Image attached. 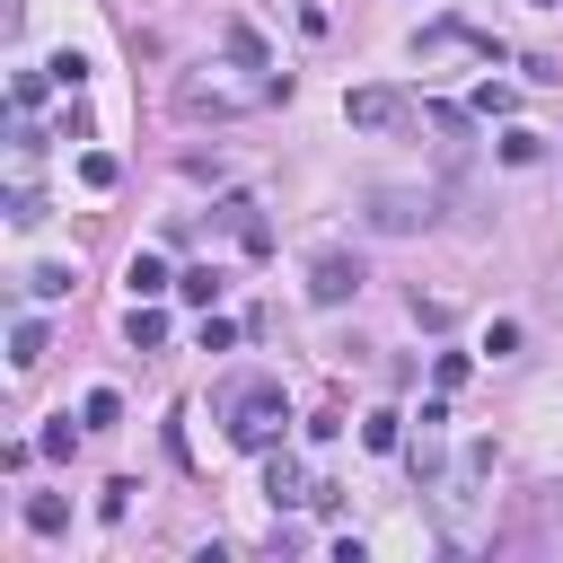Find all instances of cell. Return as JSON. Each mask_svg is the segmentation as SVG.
Wrapping results in <instances>:
<instances>
[{"label":"cell","mask_w":563,"mask_h":563,"mask_svg":"<svg viewBox=\"0 0 563 563\" xmlns=\"http://www.w3.org/2000/svg\"><path fill=\"white\" fill-rule=\"evenodd\" d=\"M282 422H290V405H282V387H273V378L229 387V440H238V449H273V440H282Z\"/></svg>","instance_id":"1"},{"label":"cell","mask_w":563,"mask_h":563,"mask_svg":"<svg viewBox=\"0 0 563 563\" xmlns=\"http://www.w3.org/2000/svg\"><path fill=\"white\" fill-rule=\"evenodd\" d=\"M361 220H369L378 238H422V229L440 220V202H431V194H413V185H378V194L361 202Z\"/></svg>","instance_id":"2"},{"label":"cell","mask_w":563,"mask_h":563,"mask_svg":"<svg viewBox=\"0 0 563 563\" xmlns=\"http://www.w3.org/2000/svg\"><path fill=\"white\" fill-rule=\"evenodd\" d=\"M361 282H369L361 255H343V246H317V255H308V299H317V308H343Z\"/></svg>","instance_id":"3"},{"label":"cell","mask_w":563,"mask_h":563,"mask_svg":"<svg viewBox=\"0 0 563 563\" xmlns=\"http://www.w3.org/2000/svg\"><path fill=\"white\" fill-rule=\"evenodd\" d=\"M405 114H413V106H405L396 88H352V97H343V123H352V132H396Z\"/></svg>","instance_id":"4"},{"label":"cell","mask_w":563,"mask_h":563,"mask_svg":"<svg viewBox=\"0 0 563 563\" xmlns=\"http://www.w3.org/2000/svg\"><path fill=\"white\" fill-rule=\"evenodd\" d=\"M440 53H493L475 26H457V18H440V26H422L413 35V62H440Z\"/></svg>","instance_id":"5"},{"label":"cell","mask_w":563,"mask_h":563,"mask_svg":"<svg viewBox=\"0 0 563 563\" xmlns=\"http://www.w3.org/2000/svg\"><path fill=\"white\" fill-rule=\"evenodd\" d=\"M422 123L440 132V150H449V158H466V141H475V114H466V106H449V97H431V106H422Z\"/></svg>","instance_id":"6"},{"label":"cell","mask_w":563,"mask_h":563,"mask_svg":"<svg viewBox=\"0 0 563 563\" xmlns=\"http://www.w3.org/2000/svg\"><path fill=\"white\" fill-rule=\"evenodd\" d=\"M220 220L238 229V246H246V255H273V220H264L246 194H238V202H220Z\"/></svg>","instance_id":"7"},{"label":"cell","mask_w":563,"mask_h":563,"mask_svg":"<svg viewBox=\"0 0 563 563\" xmlns=\"http://www.w3.org/2000/svg\"><path fill=\"white\" fill-rule=\"evenodd\" d=\"M220 44H229V62H238V70H273V53H264V35H255L246 18H229V35H220Z\"/></svg>","instance_id":"8"},{"label":"cell","mask_w":563,"mask_h":563,"mask_svg":"<svg viewBox=\"0 0 563 563\" xmlns=\"http://www.w3.org/2000/svg\"><path fill=\"white\" fill-rule=\"evenodd\" d=\"M123 334H132V352H158V343H167V317H158L150 299H132V317H123Z\"/></svg>","instance_id":"9"},{"label":"cell","mask_w":563,"mask_h":563,"mask_svg":"<svg viewBox=\"0 0 563 563\" xmlns=\"http://www.w3.org/2000/svg\"><path fill=\"white\" fill-rule=\"evenodd\" d=\"M44 352H53V334H44L35 317H18V325H9V361H18V369H35Z\"/></svg>","instance_id":"10"},{"label":"cell","mask_w":563,"mask_h":563,"mask_svg":"<svg viewBox=\"0 0 563 563\" xmlns=\"http://www.w3.org/2000/svg\"><path fill=\"white\" fill-rule=\"evenodd\" d=\"M264 493H273V510H282V501H308L317 484H308V475H299L290 457H273V466H264Z\"/></svg>","instance_id":"11"},{"label":"cell","mask_w":563,"mask_h":563,"mask_svg":"<svg viewBox=\"0 0 563 563\" xmlns=\"http://www.w3.org/2000/svg\"><path fill=\"white\" fill-rule=\"evenodd\" d=\"M26 528H35V537H62V528H70V501H62V493H35V501H26Z\"/></svg>","instance_id":"12"},{"label":"cell","mask_w":563,"mask_h":563,"mask_svg":"<svg viewBox=\"0 0 563 563\" xmlns=\"http://www.w3.org/2000/svg\"><path fill=\"white\" fill-rule=\"evenodd\" d=\"M44 220H53V211H44V194L18 176V194H9V229H44Z\"/></svg>","instance_id":"13"},{"label":"cell","mask_w":563,"mask_h":563,"mask_svg":"<svg viewBox=\"0 0 563 563\" xmlns=\"http://www.w3.org/2000/svg\"><path fill=\"white\" fill-rule=\"evenodd\" d=\"M176 290H185L194 308H211V299H220V264H185V273H176Z\"/></svg>","instance_id":"14"},{"label":"cell","mask_w":563,"mask_h":563,"mask_svg":"<svg viewBox=\"0 0 563 563\" xmlns=\"http://www.w3.org/2000/svg\"><path fill=\"white\" fill-rule=\"evenodd\" d=\"M79 422H88V431H114V422H123V396H114V387H88Z\"/></svg>","instance_id":"15"},{"label":"cell","mask_w":563,"mask_h":563,"mask_svg":"<svg viewBox=\"0 0 563 563\" xmlns=\"http://www.w3.org/2000/svg\"><path fill=\"white\" fill-rule=\"evenodd\" d=\"M9 158H18V176H35V158H44V132L18 114V132H9Z\"/></svg>","instance_id":"16"},{"label":"cell","mask_w":563,"mask_h":563,"mask_svg":"<svg viewBox=\"0 0 563 563\" xmlns=\"http://www.w3.org/2000/svg\"><path fill=\"white\" fill-rule=\"evenodd\" d=\"M537 158H545V141H537V132H519V123H510V132H501V167H537Z\"/></svg>","instance_id":"17"},{"label":"cell","mask_w":563,"mask_h":563,"mask_svg":"<svg viewBox=\"0 0 563 563\" xmlns=\"http://www.w3.org/2000/svg\"><path fill=\"white\" fill-rule=\"evenodd\" d=\"M158 290H176L167 264H158V255H132V299H158Z\"/></svg>","instance_id":"18"},{"label":"cell","mask_w":563,"mask_h":563,"mask_svg":"<svg viewBox=\"0 0 563 563\" xmlns=\"http://www.w3.org/2000/svg\"><path fill=\"white\" fill-rule=\"evenodd\" d=\"M26 299H70V264H35L26 273Z\"/></svg>","instance_id":"19"},{"label":"cell","mask_w":563,"mask_h":563,"mask_svg":"<svg viewBox=\"0 0 563 563\" xmlns=\"http://www.w3.org/2000/svg\"><path fill=\"white\" fill-rule=\"evenodd\" d=\"M449 317H457V299H449V290H413V325H431V334H440Z\"/></svg>","instance_id":"20"},{"label":"cell","mask_w":563,"mask_h":563,"mask_svg":"<svg viewBox=\"0 0 563 563\" xmlns=\"http://www.w3.org/2000/svg\"><path fill=\"white\" fill-rule=\"evenodd\" d=\"M361 449H378V457H387V449H405V431H396V413H369V422H361Z\"/></svg>","instance_id":"21"},{"label":"cell","mask_w":563,"mask_h":563,"mask_svg":"<svg viewBox=\"0 0 563 563\" xmlns=\"http://www.w3.org/2000/svg\"><path fill=\"white\" fill-rule=\"evenodd\" d=\"M132 493H141V484H132V475H114V484H106V493H97V519H106V528H114V519H123V510H132Z\"/></svg>","instance_id":"22"},{"label":"cell","mask_w":563,"mask_h":563,"mask_svg":"<svg viewBox=\"0 0 563 563\" xmlns=\"http://www.w3.org/2000/svg\"><path fill=\"white\" fill-rule=\"evenodd\" d=\"M44 70H53V88H88V53H53Z\"/></svg>","instance_id":"23"},{"label":"cell","mask_w":563,"mask_h":563,"mask_svg":"<svg viewBox=\"0 0 563 563\" xmlns=\"http://www.w3.org/2000/svg\"><path fill=\"white\" fill-rule=\"evenodd\" d=\"M114 176H123V167H114V158H106V150H88V158H79V185H88V194H106V185H114Z\"/></svg>","instance_id":"24"},{"label":"cell","mask_w":563,"mask_h":563,"mask_svg":"<svg viewBox=\"0 0 563 563\" xmlns=\"http://www.w3.org/2000/svg\"><path fill=\"white\" fill-rule=\"evenodd\" d=\"M484 352L510 361V352H519V317H493V325H484Z\"/></svg>","instance_id":"25"},{"label":"cell","mask_w":563,"mask_h":563,"mask_svg":"<svg viewBox=\"0 0 563 563\" xmlns=\"http://www.w3.org/2000/svg\"><path fill=\"white\" fill-rule=\"evenodd\" d=\"M431 387L457 396V387H466V352H440V361H431Z\"/></svg>","instance_id":"26"},{"label":"cell","mask_w":563,"mask_h":563,"mask_svg":"<svg viewBox=\"0 0 563 563\" xmlns=\"http://www.w3.org/2000/svg\"><path fill=\"white\" fill-rule=\"evenodd\" d=\"M88 132H97V114H88L79 88H70V106H62V141H88Z\"/></svg>","instance_id":"27"},{"label":"cell","mask_w":563,"mask_h":563,"mask_svg":"<svg viewBox=\"0 0 563 563\" xmlns=\"http://www.w3.org/2000/svg\"><path fill=\"white\" fill-rule=\"evenodd\" d=\"M35 440H44V457H70V449H79V431H70V413H62V422H44Z\"/></svg>","instance_id":"28"},{"label":"cell","mask_w":563,"mask_h":563,"mask_svg":"<svg viewBox=\"0 0 563 563\" xmlns=\"http://www.w3.org/2000/svg\"><path fill=\"white\" fill-rule=\"evenodd\" d=\"M44 79H53V70H18V79H9V97H18V114H26L35 97H44Z\"/></svg>","instance_id":"29"},{"label":"cell","mask_w":563,"mask_h":563,"mask_svg":"<svg viewBox=\"0 0 563 563\" xmlns=\"http://www.w3.org/2000/svg\"><path fill=\"white\" fill-rule=\"evenodd\" d=\"M510 106H519V88H493V79L475 88V114H510Z\"/></svg>","instance_id":"30"},{"label":"cell","mask_w":563,"mask_h":563,"mask_svg":"<svg viewBox=\"0 0 563 563\" xmlns=\"http://www.w3.org/2000/svg\"><path fill=\"white\" fill-rule=\"evenodd\" d=\"M537 9H563V0H537Z\"/></svg>","instance_id":"31"}]
</instances>
